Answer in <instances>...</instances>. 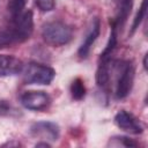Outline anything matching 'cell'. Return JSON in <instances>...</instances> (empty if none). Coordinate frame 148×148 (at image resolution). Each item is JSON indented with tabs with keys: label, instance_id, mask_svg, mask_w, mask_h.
Listing matches in <instances>:
<instances>
[{
	"label": "cell",
	"instance_id": "obj_12",
	"mask_svg": "<svg viewBox=\"0 0 148 148\" xmlns=\"http://www.w3.org/2000/svg\"><path fill=\"white\" fill-rule=\"evenodd\" d=\"M27 1L28 0H8L7 9L9 12L10 17H12V21L15 20L24 10V7L27 5Z\"/></svg>",
	"mask_w": 148,
	"mask_h": 148
},
{
	"label": "cell",
	"instance_id": "obj_15",
	"mask_svg": "<svg viewBox=\"0 0 148 148\" xmlns=\"http://www.w3.org/2000/svg\"><path fill=\"white\" fill-rule=\"evenodd\" d=\"M145 15H146V0L142 1V5H141V7H140V9H139V12H138V14L134 18V22H133V25H132V32L139 27L142 18L145 17Z\"/></svg>",
	"mask_w": 148,
	"mask_h": 148
},
{
	"label": "cell",
	"instance_id": "obj_8",
	"mask_svg": "<svg viewBox=\"0 0 148 148\" xmlns=\"http://www.w3.org/2000/svg\"><path fill=\"white\" fill-rule=\"evenodd\" d=\"M24 65L21 59L14 56L0 54V76H12L21 73Z\"/></svg>",
	"mask_w": 148,
	"mask_h": 148
},
{
	"label": "cell",
	"instance_id": "obj_16",
	"mask_svg": "<svg viewBox=\"0 0 148 148\" xmlns=\"http://www.w3.org/2000/svg\"><path fill=\"white\" fill-rule=\"evenodd\" d=\"M9 110H10V106H9L5 101H0V114L8 113Z\"/></svg>",
	"mask_w": 148,
	"mask_h": 148
},
{
	"label": "cell",
	"instance_id": "obj_11",
	"mask_svg": "<svg viewBox=\"0 0 148 148\" xmlns=\"http://www.w3.org/2000/svg\"><path fill=\"white\" fill-rule=\"evenodd\" d=\"M15 43H21V40H20L17 34L15 32V30L13 29V27L0 31V49L9 46Z\"/></svg>",
	"mask_w": 148,
	"mask_h": 148
},
{
	"label": "cell",
	"instance_id": "obj_7",
	"mask_svg": "<svg viewBox=\"0 0 148 148\" xmlns=\"http://www.w3.org/2000/svg\"><path fill=\"white\" fill-rule=\"evenodd\" d=\"M31 134L43 140L56 141L59 136V127L52 121H38L31 126Z\"/></svg>",
	"mask_w": 148,
	"mask_h": 148
},
{
	"label": "cell",
	"instance_id": "obj_9",
	"mask_svg": "<svg viewBox=\"0 0 148 148\" xmlns=\"http://www.w3.org/2000/svg\"><path fill=\"white\" fill-rule=\"evenodd\" d=\"M99 31H101V22H99L98 18H95L94 22H92L90 31L88 32L87 37L84 38L83 43L81 44V46L79 49V56L81 58H87V56L89 54V51H90L92 44L95 43V40L97 39V37L99 35Z\"/></svg>",
	"mask_w": 148,
	"mask_h": 148
},
{
	"label": "cell",
	"instance_id": "obj_14",
	"mask_svg": "<svg viewBox=\"0 0 148 148\" xmlns=\"http://www.w3.org/2000/svg\"><path fill=\"white\" fill-rule=\"evenodd\" d=\"M36 6L42 12H50L56 6V0H35Z\"/></svg>",
	"mask_w": 148,
	"mask_h": 148
},
{
	"label": "cell",
	"instance_id": "obj_4",
	"mask_svg": "<svg viewBox=\"0 0 148 148\" xmlns=\"http://www.w3.org/2000/svg\"><path fill=\"white\" fill-rule=\"evenodd\" d=\"M20 101H21V104L28 110L42 111L50 105L51 98L45 91L29 90V91H24L21 95Z\"/></svg>",
	"mask_w": 148,
	"mask_h": 148
},
{
	"label": "cell",
	"instance_id": "obj_10",
	"mask_svg": "<svg viewBox=\"0 0 148 148\" xmlns=\"http://www.w3.org/2000/svg\"><path fill=\"white\" fill-rule=\"evenodd\" d=\"M132 7H133V0H120L119 9H118L116 18L112 22V27H114L117 30L121 29L128 17V15L131 14Z\"/></svg>",
	"mask_w": 148,
	"mask_h": 148
},
{
	"label": "cell",
	"instance_id": "obj_3",
	"mask_svg": "<svg viewBox=\"0 0 148 148\" xmlns=\"http://www.w3.org/2000/svg\"><path fill=\"white\" fill-rule=\"evenodd\" d=\"M54 76L52 67L38 62H30L24 71V81L29 84H50Z\"/></svg>",
	"mask_w": 148,
	"mask_h": 148
},
{
	"label": "cell",
	"instance_id": "obj_1",
	"mask_svg": "<svg viewBox=\"0 0 148 148\" xmlns=\"http://www.w3.org/2000/svg\"><path fill=\"white\" fill-rule=\"evenodd\" d=\"M42 36L44 40L53 46H61L71 42L73 30L61 21H51L43 25Z\"/></svg>",
	"mask_w": 148,
	"mask_h": 148
},
{
	"label": "cell",
	"instance_id": "obj_6",
	"mask_svg": "<svg viewBox=\"0 0 148 148\" xmlns=\"http://www.w3.org/2000/svg\"><path fill=\"white\" fill-rule=\"evenodd\" d=\"M114 123L120 130L130 134H140L143 131V126L140 123V120L134 114L125 110H121L116 114Z\"/></svg>",
	"mask_w": 148,
	"mask_h": 148
},
{
	"label": "cell",
	"instance_id": "obj_17",
	"mask_svg": "<svg viewBox=\"0 0 148 148\" xmlns=\"http://www.w3.org/2000/svg\"><path fill=\"white\" fill-rule=\"evenodd\" d=\"M36 146H37V147H50V145L46 143V142H39V143H37Z\"/></svg>",
	"mask_w": 148,
	"mask_h": 148
},
{
	"label": "cell",
	"instance_id": "obj_13",
	"mask_svg": "<svg viewBox=\"0 0 148 148\" xmlns=\"http://www.w3.org/2000/svg\"><path fill=\"white\" fill-rule=\"evenodd\" d=\"M71 94H72V97L74 99H76V101H80L86 96V87L83 84V81L80 77H76L72 82V84H71Z\"/></svg>",
	"mask_w": 148,
	"mask_h": 148
},
{
	"label": "cell",
	"instance_id": "obj_2",
	"mask_svg": "<svg viewBox=\"0 0 148 148\" xmlns=\"http://www.w3.org/2000/svg\"><path fill=\"white\" fill-rule=\"evenodd\" d=\"M114 71L117 72L116 81V97L125 98L132 90L134 81V65L130 60L114 62Z\"/></svg>",
	"mask_w": 148,
	"mask_h": 148
},
{
	"label": "cell",
	"instance_id": "obj_5",
	"mask_svg": "<svg viewBox=\"0 0 148 148\" xmlns=\"http://www.w3.org/2000/svg\"><path fill=\"white\" fill-rule=\"evenodd\" d=\"M13 29L17 34L21 43L27 40L34 30V17L31 10H23L15 20H13Z\"/></svg>",
	"mask_w": 148,
	"mask_h": 148
}]
</instances>
